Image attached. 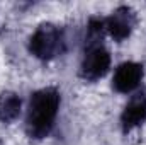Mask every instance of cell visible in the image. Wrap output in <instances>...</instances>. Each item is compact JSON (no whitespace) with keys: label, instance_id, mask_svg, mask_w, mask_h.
Instances as JSON below:
<instances>
[{"label":"cell","instance_id":"cell-1","mask_svg":"<svg viewBox=\"0 0 146 145\" xmlns=\"http://www.w3.org/2000/svg\"><path fill=\"white\" fill-rule=\"evenodd\" d=\"M60 103L61 96L54 87L39 89L31 96L26 116V130L31 138L41 140L49 135L58 116Z\"/></svg>","mask_w":146,"mask_h":145},{"label":"cell","instance_id":"cell-2","mask_svg":"<svg viewBox=\"0 0 146 145\" xmlns=\"http://www.w3.org/2000/svg\"><path fill=\"white\" fill-rule=\"evenodd\" d=\"M60 48V33L51 22H42L29 38V51L39 60H51Z\"/></svg>","mask_w":146,"mask_h":145},{"label":"cell","instance_id":"cell-3","mask_svg":"<svg viewBox=\"0 0 146 145\" xmlns=\"http://www.w3.org/2000/svg\"><path fill=\"white\" fill-rule=\"evenodd\" d=\"M109 68H110L109 51L104 46H97V48H92V50L85 51V58H83L82 67H80V75L85 80L94 82V80L102 79L109 72Z\"/></svg>","mask_w":146,"mask_h":145},{"label":"cell","instance_id":"cell-4","mask_svg":"<svg viewBox=\"0 0 146 145\" xmlns=\"http://www.w3.org/2000/svg\"><path fill=\"white\" fill-rule=\"evenodd\" d=\"M134 21H136V15L131 7H126V5L117 7L106 19V31L110 34L114 41L121 43L126 38H129L134 28Z\"/></svg>","mask_w":146,"mask_h":145},{"label":"cell","instance_id":"cell-5","mask_svg":"<svg viewBox=\"0 0 146 145\" xmlns=\"http://www.w3.org/2000/svg\"><path fill=\"white\" fill-rule=\"evenodd\" d=\"M143 79V65L138 62H124L121 63L112 79V89L119 94L133 92Z\"/></svg>","mask_w":146,"mask_h":145},{"label":"cell","instance_id":"cell-6","mask_svg":"<svg viewBox=\"0 0 146 145\" xmlns=\"http://www.w3.org/2000/svg\"><path fill=\"white\" fill-rule=\"evenodd\" d=\"M146 121V94H136L129 99L121 114V123L124 132H129L136 126H141Z\"/></svg>","mask_w":146,"mask_h":145},{"label":"cell","instance_id":"cell-7","mask_svg":"<svg viewBox=\"0 0 146 145\" xmlns=\"http://www.w3.org/2000/svg\"><path fill=\"white\" fill-rule=\"evenodd\" d=\"M22 109L21 97L12 91L0 92V121L2 123H12L19 118Z\"/></svg>","mask_w":146,"mask_h":145},{"label":"cell","instance_id":"cell-8","mask_svg":"<svg viewBox=\"0 0 146 145\" xmlns=\"http://www.w3.org/2000/svg\"><path fill=\"white\" fill-rule=\"evenodd\" d=\"M106 31V21L100 17H92L87 24V34H85V51L102 46V38Z\"/></svg>","mask_w":146,"mask_h":145}]
</instances>
